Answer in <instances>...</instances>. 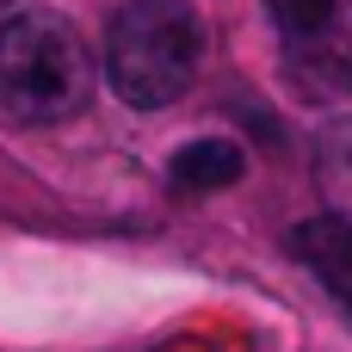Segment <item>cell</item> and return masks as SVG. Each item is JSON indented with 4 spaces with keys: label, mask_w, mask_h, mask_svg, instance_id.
Masks as SVG:
<instances>
[{
    "label": "cell",
    "mask_w": 352,
    "mask_h": 352,
    "mask_svg": "<svg viewBox=\"0 0 352 352\" xmlns=\"http://www.w3.org/2000/svg\"><path fill=\"white\" fill-rule=\"evenodd\" d=\"M285 62L316 93L352 87V0H266Z\"/></svg>",
    "instance_id": "3957f363"
},
{
    "label": "cell",
    "mask_w": 352,
    "mask_h": 352,
    "mask_svg": "<svg viewBox=\"0 0 352 352\" xmlns=\"http://www.w3.org/2000/svg\"><path fill=\"white\" fill-rule=\"evenodd\" d=\"M204 31L186 0H124L105 19V80L130 111H167L192 93Z\"/></svg>",
    "instance_id": "6da1fadb"
},
{
    "label": "cell",
    "mask_w": 352,
    "mask_h": 352,
    "mask_svg": "<svg viewBox=\"0 0 352 352\" xmlns=\"http://www.w3.org/2000/svg\"><path fill=\"white\" fill-rule=\"evenodd\" d=\"M93 99V50L50 6L0 19V105L19 124H68Z\"/></svg>",
    "instance_id": "7a4b0ae2"
},
{
    "label": "cell",
    "mask_w": 352,
    "mask_h": 352,
    "mask_svg": "<svg viewBox=\"0 0 352 352\" xmlns=\"http://www.w3.org/2000/svg\"><path fill=\"white\" fill-rule=\"evenodd\" d=\"M248 173V155H241V142H229V136H192L173 161H167V179L179 186V192H223V186H235Z\"/></svg>",
    "instance_id": "277c9868"
}]
</instances>
